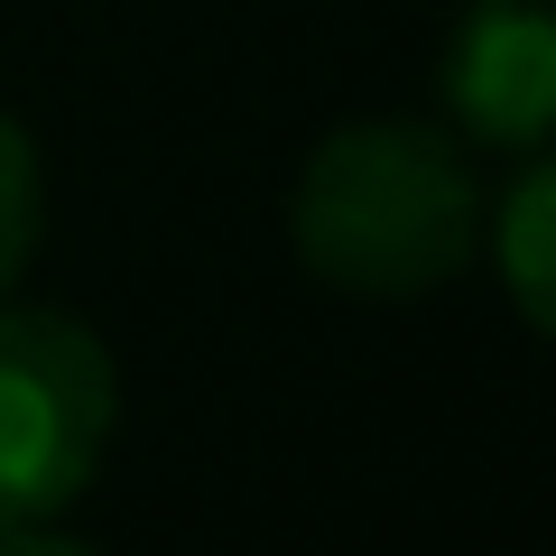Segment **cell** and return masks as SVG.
Segmentation results:
<instances>
[{
	"instance_id": "1",
	"label": "cell",
	"mask_w": 556,
	"mask_h": 556,
	"mask_svg": "<svg viewBox=\"0 0 556 556\" xmlns=\"http://www.w3.org/2000/svg\"><path fill=\"white\" fill-rule=\"evenodd\" d=\"M288 232L343 298H427L482 251V186L427 121H343L298 167Z\"/></svg>"
},
{
	"instance_id": "2",
	"label": "cell",
	"mask_w": 556,
	"mask_h": 556,
	"mask_svg": "<svg viewBox=\"0 0 556 556\" xmlns=\"http://www.w3.org/2000/svg\"><path fill=\"white\" fill-rule=\"evenodd\" d=\"M121 427L112 343L65 306H0V547L56 538Z\"/></svg>"
},
{
	"instance_id": "3",
	"label": "cell",
	"mask_w": 556,
	"mask_h": 556,
	"mask_svg": "<svg viewBox=\"0 0 556 556\" xmlns=\"http://www.w3.org/2000/svg\"><path fill=\"white\" fill-rule=\"evenodd\" d=\"M445 102L464 139L538 159L556 130V20L538 0H473L445 47Z\"/></svg>"
},
{
	"instance_id": "4",
	"label": "cell",
	"mask_w": 556,
	"mask_h": 556,
	"mask_svg": "<svg viewBox=\"0 0 556 556\" xmlns=\"http://www.w3.org/2000/svg\"><path fill=\"white\" fill-rule=\"evenodd\" d=\"M482 241H492V269L510 288L519 325L547 334L556 325V177H547V159H529L510 177V195L482 214Z\"/></svg>"
},
{
	"instance_id": "5",
	"label": "cell",
	"mask_w": 556,
	"mask_h": 556,
	"mask_svg": "<svg viewBox=\"0 0 556 556\" xmlns=\"http://www.w3.org/2000/svg\"><path fill=\"white\" fill-rule=\"evenodd\" d=\"M47 232V167H38V139L20 130V112H0V298L20 288V269L38 260Z\"/></svg>"
}]
</instances>
